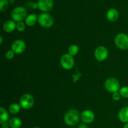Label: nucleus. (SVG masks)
Returning <instances> with one entry per match:
<instances>
[{
	"instance_id": "nucleus-1",
	"label": "nucleus",
	"mask_w": 128,
	"mask_h": 128,
	"mask_svg": "<svg viewBox=\"0 0 128 128\" xmlns=\"http://www.w3.org/2000/svg\"><path fill=\"white\" fill-rule=\"evenodd\" d=\"M81 115L78 110L72 109L66 112L64 116V121L69 126H74L80 122Z\"/></svg>"
},
{
	"instance_id": "nucleus-2",
	"label": "nucleus",
	"mask_w": 128,
	"mask_h": 128,
	"mask_svg": "<svg viewBox=\"0 0 128 128\" xmlns=\"http://www.w3.org/2000/svg\"><path fill=\"white\" fill-rule=\"evenodd\" d=\"M38 22L42 27L44 28H50L53 25L54 19L50 14L42 12L38 16Z\"/></svg>"
},
{
	"instance_id": "nucleus-3",
	"label": "nucleus",
	"mask_w": 128,
	"mask_h": 128,
	"mask_svg": "<svg viewBox=\"0 0 128 128\" xmlns=\"http://www.w3.org/2000/svg\"><path fill=\"white\" fill-rule=\"evenodd\" d=\"M27 17V11L22 6H17L12 10L11 12V18L15 22H20L25 20Z\"/></svg>"
},
{
	"instance_id": "nucleus-4",
	"label": "nucleus",
	"mask_w": 128,
	"mask_h": 128,
	"mask_svg": "<svg viewBox=\"0 0 128 128\" xmlns=\"http://www.w3.org/2000/svg\"><path fill=\"white\" fill-rule=\"evenodd\" d=\"M20 104L23 110H30L34 104V99L31 94L28 93L24 94L20 100Z\"/></svg>"
},
{
	"instance_id": "nucleus-5",
	"label": "nucleus",
	"mask_w": 128,
	"mask_h": 128,
	"mask_svg": "<svg viewBox=\"0 0 128 128\" xmlns=\"http://www.w3.org/2000/svg\"><path fill=\"white\" fill-rule=\"evenodd\" d=\"M114 43L120 50H128V35L122 32L118 34L114 38Z\"/></svg>"
},
{
	"instance_id": "nucleus-6",
	"label": "nucleus",
	"mask_w": 128,
	"mask_h": 128,
	"mask_svg": "<svg viewBox=\"0 0 128 128\" xmlns=\"http://www.w3.org/2000/svg\"><path fill=\"white\" fill-rule=\"evenodd\" d=\"M104 87L108 92L114 93L120 91V83L117 79L114 78H110L105 81Z\"/></svg>"
},
{
	"instance_id": "nucleus-7",
	"label": "nucleus",
	"mask_w": 128,
	"mask_h": 128,
	"mask_svg": "<svg viewBox=\"0 0 128 128\" xmlns=\"http://www.w3.org/2000/svg\"><path fill=\"white\" fill-rule=\"evenodd\" d=\"M60 63L61 66L64 70H70L73 68L74 66V60L73 56L68 54H64L62 55L60 60Z\"/></svg>"
},
{
	"instance_id": "nucleus-8",
	"label": "nucleus",
	"mask_w": 128,
	"mask_h": 128,
	"mask_svg": "<svg viewBox=\"0 0 128 128\" xmlns=\"http://www.w3.org/2000/svg\"><path fill=\"white\" fill-rule=\"evenodd\" d=\"M94 56L99 62L104 61L108 56V50L104 46H98L94 51Z\"/></svg>"
},
{
	"instance_id": "nucleus-9",
	"label": "nucleus",
	"mask_w": 128,
	"mask_h": 128,
	"mask_svg": "<svg viewBox=\"0 0 128 128\" xmlns=\"http://www.w3.org/2000/svg\"><path fill=\"white\" fill-rule=\"evenodd\" d=\"M26 43L23 40H15L11 45V50L14 52L15 54H21L26 50Z\"/></svg>"
},
{
	"instance_id": "nucleus-10",
	"label": "nucleus",
	"mask_w": 128,
	"mask_h": 128,
	"mask_svg": "<svg viewBox=\"0 0 128 128\" xmlns=\"http://www.w3.org/2000/svg\"><path fill=\"white\" fill-rule=\"evenodd\" d=\"M38 9L43 12H49L53 7V0H38Z\"/></svg>"
},
{
	"instance_id": "nucleus-11",
	"label": "nucleus",
	"mask_w": 128,
	"mask_h": 128,
	"mask_svg": "<svg viewBox=\"0 0 128 128\" xmlns=\"http://www.w3.org/2000/svg\"><path fill=\"white\" fill-rule=\"evenodd\" d=\"M95 119V114L91 110H84L81 114V120L84 123L90 124L93 122Z\"/></svg>"
},
{
	"instance_id": "nucleus-12",
	"label": "nucleus",
	"mask_w": 128,
	"mask_h": 128,
	"mask_svg": "<svg viewBox=\"0 0 128 128\" xmlns=\"http://www.w3.org/2000/svg\"><path fill=\"white\" fill-rule=\"evenodd\" d=\"M118 118L121 122L123 123L128 122V106L121 108L118 112Z\"/></svg>"
},
{
	"instance_id": "nucleus-13",
	"label": "nucleus",
	"mask_w": 128,
	"mask_h": 128,
	"mask_svg": "<svg viewBox=\"0 0 128 128\" xmlns=\"http://www.w3.org/2000/svg\"><path fill=\"white\" fill-rule=\"evenodd\" d=\"M2 28L5 32H11L16 29V23L13 20H8L4 22Z\"/></svg>"
},
{
	"instance_id": "nucleus-14",
	"label": "nucleus",
	"mask_w": 128,
	"mask_h": 128,
	"mask_svg": "<svg viewBox=\"0 0 128 128\" xmlns=\"http://www.w3.org/2000/svg\"><path fill=\"white\" fill-rule=\"evenodd\" d=\"M106 18L108 21H111V22L116 21L119 18L118 11L115 8L110 9L106 13Z\"/></svg>"
},
{
	"instance_id": "nucleus-15",
	"label": "nucleus",
	"mask_w": 128,
	"mask_h": 128,
	"mask_svg": "<svg viewBox=\"0 0 128 128\" xmlns=\"http://www.w3.org/2000/svg\"><path fill=\"white\" fill-rule=\"evenodd\" d=\"M38 21V16L36 14H30L25 19V23L28 26H33Z\"/></svg>"
},
{
	"instance_id": "nucleus-16",
	"label": "nucleus",
	"mask_w": 128,
	"mask_h": 128,
	"mask_svg": "<svg viewBox=\"0 0 128 128\" xmlns=\"http://www.w3.org/2000/svg\"><path fill=\"white\" fill-rule=\"evenodd\" d=\"M8 122L11 128H20L22 126V121L20 118L17 117L11 118Z\"/></svg>"
},
{
	"instance_id": "nucleus-17",
	"label": "nucleus",
	"mask_w": 128,
	"mask_h": 128,
	"mask_svg": "<svg viewBox=\"0 0 128 128\" xmlns=\"http://www.w3.org/2000/svg\"><path fill=\"white\" fill-rule=\"evenodd\" d=\"M0 112H1V114H0V122H1V124L2 122H8L10 119H9V114L6 110L4 108L1 107L0 108Z\"/></svg>"
},
{
	"instance_id": "nucleus-18",
	"label": "nucleus",
	"mask_w": 128,
	"mask_h": 128,
	"mask_svg": "<svg viewBox=\"0 0 128 128\" xmlns=\"http://www.w3.org/2000/svg\"><path fill=\"white\" fill-rule=\"evenodd\" d=\"M21 107L20 104L12 103L9 107V111L12 114H18L21 110Z\"/></svg>"
},
{
	"instance_id": "nucleus-19",
	"label": "nucleus",
	"mask_w": 128,
	"mask_h": 128,
	"mask_svg": "<svg viewBox=\"0 0 128 128\" xmlns=\"http://www.w3.org/2000/svg\"><path fill=\"white\" fill-rule=\"evenodd\" d=\"M68 54L71 56H74L78 54L79 52V47L76 44H72L68 48Z\"/></svg>"
},
{
	"instance_id": "nucleus-20",
	"label": "nucleus",
	"mask_w": 128,
	"mask_h": 128,
	"mask_svg": "<svg viewBox=\"0 0 128 128\" xmlns=\"http://www.w3.org/2000/svg\"><path fill=\"white\" fill-rule=\"evenodd\" d=\"M9 6V2L8 0H1L0 1V11L4 12L8 9Z\"/></svg>"
},
{
	"instance_id": "nucleus-21",
	"label": "nucleus",
	"mask_w": 128,
	"mask_h": 128,
	"mask_svg": "<svg viewBox=\"0 0 128 128\" xmlns=\"http://www.w3.org/2000/svg\"><path fill=\"white\" fill-rule=\"evenodd\" d=\"M121 97L124 98H128V86H123L121 88L119 91Z\"/></svg>"
},
{
	"instance_id": "nucleus-22",
	"label": "nucleus",
	"mask_w": 128,
	"mask_h": 128,
	"mask_svg": "<svg viewBox=\"0 0 128 128\" xmlns=\"http://www.w3.org/2000/svg\"><path fill=\"white\" fill-rule=\"evenodd\" d=\"M26 23L24 22L23 21H20V22H18L16 23V30L19 31V32H22L25 30L26 28Z\"/></svg>"
},
{
	"instance_id": "nucleus-23",
	"label": "nucleus",
	"mask_w": 128,
	"mask_h": 128,
	"mask_svg": "<svg viewBox=\"0 0 128 128\" xmlns=\"http://www.w3.org/2000/svg\"><path fill=\"white\" fill-rule=\"evenodd\" d=\"M15 53L12 50H9L6 52V58L8 59V60H12L14 57Z\"/></svg>"
},
{
	"instance_id": "nucleus-24",
	"label": "nucleus",
	"mask_w": 128,
	"mask_h": 128,
	"mask_svg": "<svg viewBox=\"0 0 128 128\" xmlns=\"http://www.w3.org/2000/svg\"><path fill=\"white\" fill-rule=\"evenodd\" d=\"M112 100L115 101H119L120 100H121V96L120 94V93L119 92H116L112 93Z\"/></svg>"
},
{
	"instance_id": "nucleus-25",
	"label": "nucleus",
	"mask_w": 128,
	"mask_h": 128,
	"mask_svg": "<svg viewBox=\"0 0 128 128\" xmlns=\"http://www.w3.org/2000/svg\"><path fill=\"white\" fill-rule=\"evenodd\" d=\"M10 126L9 125L8 122H2L1 123V128H10Z\"/></svg>"
},
{
	"instance_id": "nucleus-26",
	"label": "nucleus",
	"mask_w": 128,
	"mask_h": 128,
	"mask_svg": "<svg viewBox=\"0 0 128 128\" xmlns=\"http://www.w3.org/2000/svg\"><path fill=\"white\" fill-rule=\"evenodd\" d=\"M78 128H89L86 123H81L79 125Z\"/></svg>"
},
{
	"instance_id": "nucleus-27",
	"label": "nucleus",
	"mask_w": 128,
	"mask_h": 128,
	"mask_svg": "<svg viewBox=\"0 0 128 128\" xmlns=\"http://www.w3.org/2000/svg\"><path fill=\"white\" fill-rule=\"evenodd\" d=\"M123 128H128V123L125 124Z\"/></svg>"
},
{
	"instance_id": "nucleus-28",
	"label": "nucleus",
	"mask_w": 128,
	"mask_h": 128,
	"mask_svg": "<svg viewBox=\"0 0 128 128\" xmlns=\"http://www.w3.org/2000/svg\"><path fill=\"white\" fill-rule=\"evenodd\" d=\"M2 36H0V44H2Z\"/></svg>"
},
{
	"instance_id": "nucleus-29",
	"label": "nucleus",
	"mask_w": 128,
	"mask_h": 128,
	"mask_svg": "<svg viewBox=\"0 0 128 128\" xmlns=\"http://www.w3.org/2000/svg\"><path fill=\"white\" fill-rule=\"evenodd\" d=\"M39 128V127H35V128Z\"/></svg>"
}]
</instances>
